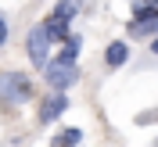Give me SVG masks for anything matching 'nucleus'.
<instances>
[{
	"mask_svg": "<svg viewBox=\"0 0 158 147\" xmlns=\"http://www.w3.org/2000/svg\"><path fill=\"white\" fill-rule=\"evenodd\" d=\"M69 111V90H54L47 100H40V122L47 126V122H54V118H61Z\"/></svg>",
	"mask_w": 158,
	"mask_h": 147,
	"instance_id": "obj_4",
	"label": "nucleus"
},
{
	"mask_svg": "<svg viewBox=\"0 0 158 147\" xmlns=\"http://www.w3.org/2000/svg\"><path fill=\"white\" fill-rule=\"evenodd\" d=\"M155 118H158V111H140L137 122H140V126H148V122H155Z\"/></svg>",
	"mask_w": 158,
	"mask_h": 147,
	"instance_id": "obj_10",
	"label": "nucleus"
},
{
	"mask_svg": "<svg viewBox=\"0 0 158 147\" xmlns=\"http://www.w3.org/2000/svg\"><path fill=\"white\" fill-rule=\"evenodd\" d=\"M79 140H83V129L69 126V129H61L58 137H54V147H79Z\"/></svg>",
	"mask_w": 158,
	"mask_h": 147,
	"instance_id": "obj_7",
	"label": "nucleus"
},
{
	"mask_svg": "<svg viewBox=\"0 0 158 147\" xmlns=\"http://www.w3.org/2000/svg\"><path fill=\"white\" fill-rule=\"evenodd\" d=\"M79 43H83L79 36H69V39H61V61H76V58H79Z\"/></svg>",
	"mask_w": 158,
	"mask_h": 147,
	"instance_id": "obj_9",
	"label": "nucleus"
},
{
	"mask_svg": "<svg viewBox=\"0 0 158 147\" xmlns=\"http://www.w3.org/2000/svg\"><path fill=\"white\" fill-rule=\"evenodd\" d=\"M50 43H54V36H50L47 22H40V25L29 29V36H25V54H29V61L36 68H47L50 65Z\"/></svg>",
	"mask_w": 158,
	"mask_h": 147,
	"instance_id": "obj_1",
	"label": "nucleus"
},
{
	"mask_svg": "<svg viewBox=\"0 0 158 147\" xmlns=\"http://www.w3.org/2000/svg\"><path fill=\"white\" fill-rule=\"evenodd\" d=\"M79 76H83V72H79V65L76 61H50L47 68H43V79H47L50 83V90H72L79 83Z\"/></svg>",
	"mask_w": 158,
	"mask_h": 147,
	"instance_id": "obj_3",
	"label": "nucleus"
},
{
	"mask_svg": "<svg viewBox=\"0 0 158 147\" xmlns=\"http://www.w3.org/2000/svg\"><path fill=\"white\" fill-rule=\"evenodd\" d=\"M129 61V47L122 43V39H115V43H108V50H104V65L108 68H122Z\"/></svg>",
	"mask_w": 158,
	"mask_h": 147,
	"instance_id": "obj_5",
	"label": "nucleus"
},
{
	"mask_svg": "<svg viewBox=\"0 0 158 147\" xmlns=\"http://www.w3.org/2000/svg\"><path fill=\"white\" fill-rule=\"evenodd\" d=\"M7 43V22H4V14H0V47Z\"/></svg>",
	"mask_w": 158,
	"mask_h": 147,
	"instance_id": "obj_11",
	"label": "nucleus"
},
{
	"mask_svg": "<svg viewBox=\"0 0 158 147\" xmlns=\"http://www.w3.org/2000/svg\"><path fill=\"white\" fill-rule=\"evenodd\" d=\"M133 18H158V0H137L133 4Z\"/></svg>",
	"mask_w": 158,
	"mask_h": 147,
	"instance_id": "obj_8",
	"label": "nucleus"
},
{
	"mask_svg": "<svg viewBox=\"0 0 158 147\" xmlns=\"http://www.w3.org/2000/svg\"><path fill=\"white\" fill-rule=\"evenodd\" d=\"M129 36H158V18H133Z\"/></svg>",
	"mask_w": 158,
	"mask_h": 147,
	"instance_id": "obj_6",
	"label": "nucleus"
},
{
	"mask_svg": "<svg viewBox=\"0 0 158 147\" xmlns=\"http://www.w3.org/2000/svg\"><path fill=\"white\" fill-rule=\"evenodd\" d=\"M32 97V83L22 72H4L0 76V104H22Z\"/></svg>",
	"mask_w": 158,
	"mask_h": 147,
	"instance_id": "obj_2",
	"label": "nucleus"
},
{
	"mask_svg": "<svg viewBox=\"0 0 158 147\" xmlns=\"http://www.w3.org/2000/svg\"><path fill=\"white\" fill-rule=\"evenodd\" d=\"M151 54L158 58V36H151Z\"/></svg>",
	"mask_w": 158,
	"mask_h": 147,
	"instance_id": "obj_12",
	"label": "nucleus"
}]
</instances>
